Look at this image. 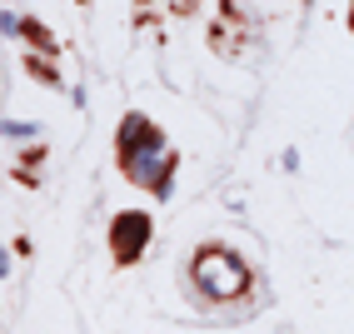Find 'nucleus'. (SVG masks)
<instances>
[{"label":"nucleus","instance_id":"f257e3e1","mask_svg":"<svg viewBox=\"0 0 354 334\" xmlns=\"http://www.w3.org/2000/svg\"><path fill=\"white\" fill-rule=\"evenodd\" d=\"M195 284L205 295H240L245 284H250V270L240 265V254H230V250H200L195 259Z\"/></svg>","mask_w":354,"mask_h":334},{"label":"nucleus","instance_id":"f03ea898","mask_svg":"<svg viewBox=\"0 0 354 334\" xmlns=\"http://www.w3.org/2000/svg\"><path fill=\"white\" fill-rule=\"evenodd\" d=\"M125 170H130V180H140V185H155L160 195H170V180H165V170H170L165 140H150V145H135V150H125Z\"/></svg>","mask_w":354,"mask_h":334},{"label":"nucleus","instance_id":"7ed1b4c3","mask_svg":"<svg viewBox=\"0 0 354 334\" xmlns=\"http://www.w3.org/2000/svg\"><path fill=\"white\" fill-rule=\"evenodd\" d=\"M145 245H150V214H145V210L115 214V225H110V250L120 254V259H135Z\"/></svg>","mask_w":354,"mask_h":334},{"label":"nucleus","instance_id":"20e7f679","mask_svg":"<svg viewBox=\"0 0 354 334\" xmlns=\"http://www.w3.org/2000/svg\"><path fill=\"white\" fill-rule=\"evenodd\" d=\"M150 140H165L145 115H125V125H120V150H135V145H150Z\"/></svg>","mask_w":354,"mask_h":334},{"label":"nucleus","instance_id":"39448f33","mask_svg":"<svg viewBox=\"0 0 354 334\" xmlns=\"http://www.w3.org/2000/svg\"><path fill=\"white\" fill-rule=\"evenodd\" d=\"M40 125L35 120H6V125H0V135H10V140H30Z\"/></svg>","mask_w":354,"mask_h":334},{"label":"nucleus","instance_id":"423d86ee","mask_svg":"<svg viewBox=\"0 0 354 334\" xmlns=\"http://www.w3.org/2000/svg\"><path fill=\"white\" fill-rule=\"evenodd\" d=\"M0 30H6V35H20V15L6 10V15H0Z\"/></svg>","mask_w":354,"mask_h":334},{"label":"nucleus","instance_id":"0eeeda50","mask_svg":"<svg viewBox=\"0 0 354 334\" xmlns=\"http://www.w3.org/2000/svg\"><path fill=\"white\" fill-rule=\"evenodd\" d=\"M10 275V254H6V245H0V279Z\"/></svg>","mask_w":354,"mask_h":334}]
</instances>
